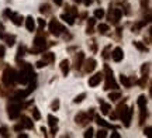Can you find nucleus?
<instances>
[{"instance_id":"obj_1","label":"nucleus","mask_w":152,"mask_h":138,"mask_svg":"<svg viewBox=\"0 0 152 138\" xmlns=\"http://www.w3.org/2000/svg\"><path fill=\"white\" fill-rule=\"evenodd\" d=\"M37 75L33 71V65H30L28 62H21L20 66V72H17V82L21 85H27L33 77H35Z\"/></svg>"},{"instance_id":"obj_2","label":"nucleus","mask_w":152,"mask_h":138,"mask_svg":"<svg viewBox=\"0 0 152 138\" xmlns=\"http://www.w3.org/2000/svg\"><path fill=\"white\" fill-rule=\"evenodd\" d=\"M103 77H106V83H104V90H110V89H117L118 85L115 82V79L113 76V71L110 69L109 65H104V75Z\"/></svg>"},{"instance_id":"obj_3","label":"nucleus","mask_w":152,"mask_h":138,"mask_svg":"<svg viewBox=\"0 0 152 138\" xmlns=\"http://www.w3.org/2000/svg\"><path fill=\"white\" fill-rule=\"evenodd\" d=\"M9 117H10L11 120H16L20 117V111H21V104H20V100L16 99V97H13L10 100V103H9Z\"/></svg>"},{"instance_id":"obj_4","label":"nucleus","mask_w":152,"mask_h":138,"mask_svg":"<svg viewBox=\"0 0 152 138\" xmlns=\"http://www.w3.org/2000/svg\"><path fill=\"white\" fill-rule=\"evenodd\" d=\"M17 82V72L13 68H6L3 72V83L6 86H13Z\"/></svg>"},{"instance_id":"obj_5","label":"nucleus","mask_w":152,"mask_h":138,"mask_svg":"<svg viewBox=\"0 0 152 138\" xmlns=\"http://www.w3.org/2000/svg\"><path fill=\"white\" fill-rule=\"evenodd\" d=\"M48 47L47 44V39L42 35H37L35 39H34V48H31V52L33 54H38V52H44V50Z\"/></svg>"},{"instance_id":"obj_6","label":"nucleus","mask_w":152,"mask_h":138,"mask_svg":"<svg viewBox=\"0 0 152 138\" xmlns=\"http://www.w3.org/2000/svg\"><path fill=\"white\" fill-rule=\"evenodd\" d=\"M49 33L52 34V35H55V37H59L61 34L65 33V27L56 18H54V20H51V23H49Z\"/></svg>"},{"instance_id":"obj_7","label":"nucleus","mask_w":152,"mask_h":138,"mask_svg":"<svg viewBox=\"0 0 152 138\" xmlns=\"http://www.w3.org/2000/svg\"><path fill=\"white\" fill-rule=\"evenodd\" d=\"M4 16L9 17L11 21H13V24H16V26H21L23 20H24L21 14H18V13H13L10 9H6V10H4Z\"/></svg>"},{"instance_id":"obj_8","label":"nucleus","mask_w":152,"mask_h":138,"mask_svg":"<svg viewBox=\"0 0 152 138\" xmlns=\"http://www.w3.org/2000/svg\"><path fill=\"white\" fill-rule=\"evenodd\" d=\"M121 16H123V10H121V9H110L109 18L113 24H118Z\"/></svg>"},{"instance_id":"obj_9","label":"nucleus","mask_w":152,"mask_h":138,"mask_svg":"<svg viewBox=\"0 0 152 138\" xmlns=\"http://www.w3.org/2000/svg\"><path fill=\"white\" fill-rule=\"evenodd\" d=\"M103 80V73H94L93 76H90V79H89V86L90 88H94V86H97L99 83Z\"/></svg>"},{"instance_id":"obj_10","label":"nucleus","mask_w":152,"mask_h":138,"mask_svg":"<svg viewBox=\"0 0 152 138\" xmlns=\"http://www.w3.org/2000/svg\"><path fill=\"white\" fill-rule=\"evenodd\" d=\"M87 121H90V117L85 114V113H79V114H76L75 117V123L76 124H79V126H85Z\"/></svg>"},{"instance_id":"obj_11","label":"nucleus","mask_w":152,"mask_h":138,"mask_svg":"<svg viewBox=\"0 0 152 138\" xmlns=\"http://www.w3.org/2000/svg\"><path fill=\"white\" fill-rule=\"evenodd\" d=\"M83 61H85V54H83V52H79V54L75 56V64H73V68H75L76 71H79V69L83 66Z\"/></svg>"},{"instance_id":"obj_12","label":"nucleus","mask_w":152,"mask_h":138,"mask_svg":"<svg viewBox=\"0 0 152 138\" xmlns=\"http://www.w3.org/2000/svg\"><path fill=\"white\" fill-rule=\"evenodd\" d=\"M96 65H97L96 59L89 58V59L85 62V72H86V73H90V72H93V71H94V68H96Z\"/></svg>"},{"instance_id":"obj_13","label":"nucleus","mask_w":152,"mask_h":138,"mask_svg":"<svg viewBox=\"0 0 152 138\" xmlns=\"http://www.w3.org/2000/svg\"><path fill=\"white\" fill-rule=\"evenodd\" d=\"M132 113H134V109H127V111H125V114L123 116V121H124V126L125 127H130L131 124V118H132Z\"/></svg>"},{"instance_id":"obj_14","label":"nucleus","mask_w":152,"mask_h":138,"mask_svg":"<svg viewBox=\"0 0 152 138\" xmlns=\"http://www.w3.org/2000/svg\"><path fill=\"white\" fill-rule=\"evenodd\" d=\"M111 56H113V59L115 62H120L121 59H123V56H124V52H123V50H121L120 47H117V48H114V50H113Z\"/></svg>"},{"instance_id":"obj_15","label":"nucleus","mask_w":152,"mask_h":138,"mask_svg":"<svg viewBox=\"0 0 152 138\" xmlns=\"http://www.w3.org/2000/svg\"><path fill=\"white\" fill-rule=\"evenodd\" d=\"M127 109H128V107H127L124 103H123V104H118V106H117V109H115V111H114V113H115V116H117V118H120V120H121V118H123V116L125 114Z\"/></svg>"},{"instance_id":"obj_16","label":"nucleus","mask_w":152,"mask_h":138,"mask_svg":"<svg viewBox=\"0 0 152 138\" xmlns=\"http://www.w3.org/2000/svg\"><path fill=\"white\" fill-rule=\"evenodd\" d=\"M1 38L4 39V42L9 45V47H13V45H14V41H16V37L11 35V34H3Z\"/></svg>"},{"instance_id":"obj_17","label":"nucleus","mask_w":152,"mask_h":138,"mask_svg":"<svg viewBox=\"0 0 152 138\" xmlns=\"http://www.w3.org/2000/svg\"><path fill=\"white\" fill-rule=\"evenodd\" d=\"M26 27H27V30L31 31V33L35 30V21H34V18L31 16H28L27 18H26Z\"/></svg>"},{"instance_id":"obj_18","label":"nucleus","mask_w":152,"mask_h":138,"mask_svg":"<svg viewBox=\"0 0 152 138\" xmlns=\"http://www.w3.org/2000/svg\"><path fill=\"white\" fill-rule=\"evenodd\" d=\"M42 61L48 65V64H52V62L55 61V54H52V52H45V54H42Z\"/></svg>"},{"instance_id":"obj_19","label":"nucleus","mask_w":152,"mask_h":138,"mask_svg":"<svg viewBox=\"0 0 152 138\" xmlns=\"http://www.w3.org/2000/svg\"><path fill=\"white\" fill-rule=\"evenodd\" d=\"M21 124L24 126V128H27V130H34V124L28 117H26V116L21 117Z\"/></svg>"},{"instance_id":"obj_20","label":"nucleus","mask_w":152,"mask_h":138,"mask_svg":"<svg viewBox=\"0 0 152 138\" xmlns=\"http://www.w3.org/2000/svg\"><path fill=\"white\" fill-rule=\"evenodd\" d=\"M69 61L68 59H64V61L61 62V71H62V73H64V76H66L68 73H69Z\"/></svg>"},{"instance_id":"obj_21","label":"nucleus","mask_w":152,"mask_h":138,"mask_svg":"<svg viewBox=\"0 0 152 138\" xmlns=\"http://www.w3.org/2000/svg\"><path fill=\"white\" fill-rule=\"evenodd\" d=\"M120 82L123 83V86L124 88H131V85H132V82H131V79L128 76H125V75H120Z\"/></svg>"},{"instance_id":"obj_22","label":"nucleus","mask_w":152,"mask_h":138,"mask_svg":"<svg viewBox=\"0 0 152 138\" xmlns=\"http://www.w3.org/2000/svg\"><path fill=\"white\" fill-rule=\"evenodd\" d=\"M61 18H62L64 21H66V23H68L69 26H73V24H75V18H73V17H72V16H69L68 13H64V14L61 16Z\"/></svg>"},{"instance_id":"obj_23","label":"nucleus","mask_w":152,"mask_h":138,"mask_svg":"<svg viewBox=\"0 0 152 138\" xmlns=\"http://www.w3.org/2000/svg\"><path fill=\"white\" fill-rule=\"evenodd\" d=\"M99 101H100V104H102V109H100V110H102V113H103V114H109L111 106H110L109 103H104L103 100H100V99H99Z\"/></svg>"},{"instance_id":"obj_24","label":"nucleus","mask_w":152,"mask_h":138,"mask_svg":"<svg viewBox=\"0 0 152 138\" xmlns=\"http://www.w3.org/2000/svg\"><path fill=\"white\" fill-rule=\"evenodd\" d=\"M147 103H148V100L145 96H140L138 100H137V104H138L140 109H145V107H147Z\"/></svg>"},{"instance_id":"obj_25","label":"nucleus","mask_w":152,"mask_h":138,"mask_svg":"<svg viewBox=\"0 0 152 138\" xmlns=\"http://www.w3.org/2000/svg\"><path fill=\"white\" fill-rule=\"evenodd\" d=\"M96 123H97L99 126H102V127H104V128H113V126L111 124H109V123H106L103 120V118H100L99 116H96Z\"/></svg>"},{"instance_id":"obj_26","label":"nucleus","mask_w":152,"mask_h":138,"mask_svg":"<svg viewBox=\"0 0 152 138\" xmlns=\"http://www.w3.org/2000/svg\"><path fill=\"white\" fill-rule=\"evenodd\" d=\"M94 23H96V18L94 17H90L89 18V21H87V34H92L93 33V26H94Z\"/></svg>"},{"instance_id":"obj_27","label":"nucleus","mask_w":152,"mask_h":138,"mask_svg":"<svg viewBox=\"0 0 152 138\" xmlns=\"http://www.w3.org/2000/svg\"><path fill=\"white\" fill-rule=\"evenodd\" d=\"M109 30H110V28H109V26H107V24H99V26H97V31L100 34H106Z\"/></svg>"},{"instance_id":"obj_28","label":"nucleus","mask_w":152,"mask_h":138,"mask_svg":"<svg viewBox=\"0 0 152 138\" xmlns=\"http://www.w3.org/2000/svg\"><path fill=\"white\" fill-rule=\"evenodd\" d=\"M48 124L51 126V127H55V126L58 124V118H56V117H54L52 114H49V116H48Z\"/></svg>"},{"instance_id":"obj_29","label":"nucleus","mask_w":152,"mask_h":138,"mask_svg":"<svg viewBox=\"0 0 152 138\" xmlns=\"http://www.w3.org/2000/svg\"><path fill=\"white\" fill-rule=\"evenodd\" d=\"M149 62H147V64H144L141 68V73H142V76H148V72H149Z\"/></svg>"},{"instance_id":"obj_30","label":"nucleus","mask_w":152,"mask_h":138,"mask_svg":"<svg viewBox=\"0 0 152 138\" xmlns=\"http://www.w3.org/2000/svg\"><path fill=\"white\" fill-rule=\"evenodd\" d=\"M147 116H148L147 107H145V109H141V114H140V124H144V121H145Z\"/></svg>"},{"instance_id":"obj_31","label":"nucleus","mask_w":152,"mask_h":138,"mask_svg":"<svg viewBox=\"0 0 152 138\" xmlns=\"http://www.w3.org/2000/svg\"><path fill=\"white\" fill-rule=\"evenodd\" d=\"M39 11H41L42 14H49V13H51V7H49L48 4H42L39 7Z\"/></svg>"},{"instance_id":"obj_32","label":"nucleus","mask_w":152,"mask_h":138,"mask_svg":"<svg viewBox=\"0 0 152 138\" xmlns=\"http://www.w3.org/2000/svg\"><path fill=\"white\" fill-rule=\"evenodd\" d=\"M24 52H26V47H24V45H20V47H18V51H17V61L20 59V56L24 55Z\"/></svg>"},{"instance_id":"obj_33","label":"nucleus","mask_w":152,"mask_h":138,"mask_svg":"<svg viewBox=\"0 0 152 138\" xmlns=\"http://www.w3.org/2000/svg\"><path fill=\"white\" fill-rule=\"evenodd\" d=\"M120 97H121V94L118 93V92H113V93L109 94V99H111L113 101H115V100H118Z\"/></svg>"},{"instance_id":"obj_34","label":"nucleus","mask_w":152,"mask_h":138,"mask_svg":"<svg viewBox=\"0 0 152 138\" xmlns=\"http://www.w3.org/2000/svg\"><path fill=\"white\" fill-rule=\"evenodd\" d=\"M134 47H137L140 51H147V47L142 44V42H140V41H134Z\"/></svg>"},{"instance_id":"obj_35","label":"nucleus","mask_w":152,"mask_h":138,"mask_svg":"<svg viewBox=\"0 0 152 138\" xmlns=\"http://www.w3.org/2000/svg\"><path fill=\"white\" fill-rule=\"evenodd\" d=\"M85 97H86V93H80L79 96H76L75 99H73V103H82Z\"/></svg>"},{"instance_id":"obj_36","label":"nucleus","mask_w":152,"mask_h":138,"mask_svg":"<svg viewBox=\"0 0 152 138\" xmlns=\"http://www.w3.org/2000/svg\"><path fill=\"white\" fill-rule=\"evenodd\" d=\"M103 16H104L103 9H97V10H94V18H102Z\"/></svg>"},{"instance_id":"obj_37","label":"nucleus","mask_w":152,"mask_h":138,"mask_svg":"<svg viewBox=\"0 0 152 138\" xmlns=\"http://www.w3.org/2000/svg\"><path fill=\"white\" fill-rule=\"evenodd\" d=\"M0 135H1V137H4V138L10 137V134H9V131H7V128L6 127H0Z\"/></svg>"},{"instance_id":"obj_38","label":"nucleus","mask_w":152,"mask_h":138,"mask_svg":"<svg viewBox=\"0 0 152 138\" xmlns=\"http://www.w3.org/2000/svg\"><path fill=\"white\" fill-rule=\"evenodd\" d=\"M33 117L34 118H35V120H39V118H41V114H39V111H38V109L37 107H33Z\"/></svg>"},{"instance_id":"obj_39","label":"nucleus","mask_w":152,"mask_h":138,"mask_svg":"<svg viewBox=\"0 0 152 138\" xmlns=\"http://www.w3.org/2000/svg\"><path fill=\"white\" fill-rule=\"evenodd\" d=\"M51 109H52V110H58V109H59V100L58 99H55L54 101H52V104H51Z\"/></svg>"},{"instance_id":"obj_40","label":"nucleus","mask_w":152,"mask_h":138,"mask_svg":"<svg viewBox=\"0 0 152 138\" xmlns=\"http://www.w3.org/2000/svg\"><path fill=\"white\" fill-rule=\"evenodd\" d=\"M96 135H97L99 138H106V137H107V131H106L104 128H103V130H99Z\"/></svg>"},{"instance_id":"obj_41","label":"nucleus","mask_w":152,"mask_h":138,"mask_svg":"<svg viewBox=\"0 0 152 138\" xmlns=\"http://www.w3.org/2000/svg\"><path fill=\"white\" fill-rule=\"evenodd\" d=\"M93 133H94V131H93V128L89 127V130H86V133H85V137H86V138L93 137Z\"/></svg>"},{"instance_id":"obj_42","label":"nucleus","mask_w":152,"mask_h":138,"mask_svg":"<svg viewBox=\"0 0 152 138\" xmlns=\"http://www.w3.org/2000/svg\"><path fill=\"white\" fill-rule=\"evenodd\" d=\"M4 47H3V45H0V61H1V59H3V58H4Z\"/></svg>"},{"instance_id":"obj_43","label":"nucleus","mask_w":152,"mask_h":138,"mask_svg":"<svg viewBox=\"0 0 152 138\" xmlns=\"http://www.w3.org/2000/svg\"><path fill=\"white\" fill-rule=\"evenodd\" d=\"M38 24H39V30H42V28L45 27V20H42V18H38Z\"/></svg>"},{"instance_id":"obj_44","label":"nucleus","mask_w":152,"mask_h":138,"mask_svg":"<svg viewBox=\"0 0 152 138\" xmlns=\"http://www.w3.org/2000/svg\"><path fill=\"white\" fill-rule=\"evenodd\" d=\"M23 128H24V126H23L21 123H20V124H16V126H14V130H16V131H21Z\"/></svg>"},{"instance_id":"obj_45","label":"nucleus","mask_w":152,"mask_h":138,"mask_svg":"<svg viewBox=\"0 0 152 138\" xmlns=\"http://www.w3.org/2000/svg\"><path fill=\"white\" fill-rule=\"evenodd\" d=\"M45 65H47V64H45L44 61H38L37 64H35V66H37V68H44Z\"/></svg>"},{"instance_id":"obj_46","label":"nucleus","mask_w":152,"mask_h":138,"mask_svg":"<svg viewBox=\"0 0 152 138\" xmlns=\"http://www.w3.org/2000/svg\"><path fill=\"white\" fill-rule=\"evenodd\" d=\"M148 4H149L148 0H141V6L144 7V9H148Z\"/></svg>"},{"instance_id":"obj_47","label":"nucleus","mask_w":152,"mask_h":138,"mask_svg":"<svg viewBox=\"0 0 152 138\" xmlns=\"http://www.w3.org/2000/svg\"><path fill=\"white\" fill-rule=\"evenodd\" d=\"M109 50H110V47H107V48H106V50L103 51V58H106V59H107V58H109V54H107V52H109Z\"/></svg>"},{"instance_id":"obj_48","label":"nucleus","mask_w":152,"mask_h":138,"mask_svg":"<svg viewBox=\"0 0 152 138\" xmlns=\"http://www.w3.org/2000/svg\"><path fill=\"white\" fill-rule=\"evenodd\" d=\"M149 131H151V127H147L145 130H144V134H145V137H148V135H149Z\"/></svg>"},{"instance_id":"obj_49","label":"nucleus","mask_w":152,"mask_h":138,"mask_svg":"<svg viewBox=\"0 0 152 138\" xmlns=\"http://www.w3.org/2000/svg\"><path fill=\"white\" fill-rule=\"evenodd\" d=\"M3 31H4V27H3V24L0 23V38H1V35H3Z\"/></svg>"},{"instance_id":"obj_50","label":"nucleus","mask_w":152,"mask_h":138,"mask_svg":"<svg viewBox=\"0 0 152 138\" xmlns=\"http://www.w3.org/2000/svg\"><path fill=\"white\" fill-rule=\"evenodd\" d=\"M111 138H120V134H118V133H115V131H114V133L111 134Z\"/></svg>"},{"instance_id":"obj_51","label":"nucleus","mask_w":152,"mask_h":138,"mask_svg":"<svg viewBox=\"0 0 152 138\" xmlns=\"http://www.w3.org/2000/svg\"><path fill=\"white\" fill-rule=\"evenodd\" d=\"M51 134H52V135H55V134H56V126H55V127H52V130H51Z\"/></svg>"},{"instance_id":"obj_52","label":"nucleus","mask_w":152,"mask_h":138,"mask_svg":"<svg viewBox=\"0 0 152 138\" xmlns=\"http://www.w3.org/2000/svg\"><path fill=\"white\" fill-rule=\"evenodd\" d=\"M82 1H83V3H85L86 6H89L90 3H92V0H82Z\"/></svg>"},{"instance_id":"obj_53","label":"nucleus","mask_w":152,"mask_h":138,"mask_svg":"<svg viewBox=\"0 0 152 138\" xmlns=\"http://www.w3.org/2000/svg\"><path fill=\"white\" fill-rule=\"evenodd\" d=\"M54 3L55 4H58V6H61L62 4V0H54Z\"/></svg>"},{"instance_id":"obj_54","label":"nucleus","mask_w":152,"mask_h":138,"mask_svg":"<svg viewBox=\"0 0 152 138\" xmlns=\"http://www.w3.org/2000/svg\"><path fill=\"white\" fill-rule=\"evenodd\" d=\"M41 133H42L44 135H47V130H45V128H44V127H41Z\"/></svg>"},{"instance_id":"obj_55","label":"nucleus","mask_w":152,"mask_h":138,"mask_svg":"<svg viewBox=\"0 0 152 138\" xmlns=\"http://www.w3.org/2000/svg\"><path fill=\"white\" fill-rule=\"evenodd\" d=\"M18 138H27V134H20V135H18Z\"/></svg>"},{"instance_id":"obj_56","label":"nucleus","mask_w":152,"mask_h":138,"mask_svg":"<svg viewBox=\"0 0 152 138\" xmlns=\"http://www.w3.org/2000/svg\"><path fill=\"white\" fill-rule=\"evenodd\" d=\"M76 3H82V0H75Z\"/></svg>"}]
</instances>
